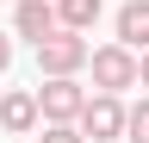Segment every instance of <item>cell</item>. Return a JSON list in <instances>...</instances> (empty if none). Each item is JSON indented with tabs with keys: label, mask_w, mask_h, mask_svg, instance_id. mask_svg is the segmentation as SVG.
Segmentation results:
<instances>
[{
	"label": "cell",
	"mask_w": 149,
	"mask_h": 143,
	"mask_svg": "<svg viewBox=\"0 0 149 143\" xmlns=\"http://www.w3.org/2000/svg\"><path fill=\"white\" fill-rule=\"evenodd\" d=\"M13 31L37 44L44 31H56V6H50V0H19V13H13Z\"/></svg>",
	"instance_id": "7"
},
{
	"label": "cell",
	"mask_w": 149,
	"mask_h": 143,
	"mask_svg": "<svg viewBox=\"0 0 149 143\" xmlns=\"http://www.w3.org/2000/svg\"><path fill=\"white\" fill-rule=\"evenodd\" d=\"M87 68H93V87L100 93H124V87H137V50L124 44H87Z\"/></svg>",
	"instance_id": "3"
},
{
	"label": "cell",
	"mask_w": 149,
	"mask_h": 143,
	"mask_svg": "<svg viewBox=\"0 0 149 143\" xmlns=\"http://www.w3.org/2000/svg\"><path fill=\"white\" fill-rule=\"evenodd\" d=\"M74 131L93 143H118L124 137V93H87L74 112Z\"/></svg>",
	"instance_id": "2"
},
{
	"label": "cell",
	"mask_w": 149,
	"mask_h": 143,
	"mask_svg": "<svg viewBox=\"0 0 149 143\" xmlns=\"http://www.w3.org/2000/svg\"><path fill=\"white\" fill-rule=\"evenodd\" d=\"M137 81L149 87V50H137Z\"/></svg>",
	"instance_id": "12"
},
{
	"label": "cell",
	"mask_w": 149,
	"mask_h": 143,
	"mask_svg": "<svg viewBox=\"0 0 149 143\" xmlns=\"http://www.w3.org/2000/svg\"><path fill=\"white\" fill-rule=\"evenodd\" d=\"M6 62H13V38L0 31V75H6Z\"/></svg>",
	"instance_id": "11"
},
{
	"label": "cell",
	"mask_w": 149,
	"mask_h": 143,
	"mask_svg": "<svg viewBox=\"0 0 149 143\" xmlns=\"http://www.w3.org/2000/svg\"><path fill=\"white\" fill-rule=\"evenodd\" d=\"M87 68V38L68 25H56L37 38V75H81Z\"/></svg>",
	"instance_id": "1"
},
{
	"label": "cell",
	"mask_w": 149,
	"mask_h": 143,
	"mask_svg": "<svg viewBox=\"0 0 149 143\" xmlns=\"http://www.w3.org/2000/svg\"><path fill=\"white\" fill-rule=\"evenodd\" d=\"M0 131H6V137H31L37 131V100L25 93V87L0 93Z\"/></svg>",
	"instance_id": "5"
},
{
	"label": "cell",
	"mask_w": 149,
	"mask_h": 143,
	"mask_svg": "<svg viewBox=\"0 0 149 143\" xmlns=\"http://www.w3.org/2000/svg\"><path fill=\"white\" fill-rule=\"evenodd\" d=\"M118 44L124 50H149V0H124L118 6Z\"/></svg>",
	"instance_id": "6"
},
{
	"label": "cell",
	"mask_w": 149,
	"mask_h": 143,
	"mask_svg": "<svg viewBox=\"0 0 149 143\" xmlns=\"http://www.w3.org/2000/svg\"><path fill=\"white\" fill-rule=\"evenodd\" d=\"M31 100H37V118H44V124H74L87 87L74 81V75H44V87H37Z\"/></svg>",
	"instance_id": "4"
},
{
	"label": "cell",
	"mask_w": 149,
	"mask_h": 143,
	"mask_svg": "<svg viewBox=\"0 0 149 143\" xmlns=\"http://www.w3.org/2000/svg\"><path fill=\"white\" fill-rule=\"evenodd\" d=\"M50 6H56V25H68V31H93L106 0H50Z\"/></svg>",
	"instance_id": "8"
},
{
	"label": "cell",
	"mask_w": 149,
	"mask_h": 143,
	"mask_svg": "<svg viewBox=\"0 0 149 143\" xmlns=\"http://www.w3.org/2000/svg\"><path fill=\"white\" fill-rule=\"evenodd\" d=\"M37 143H87V137L74 131V124H44V137H37Z\"/></svg>",
	"instance_id": "10"
},
{
	"label": "cell",
	"mask_w": 149,
	"mask_h": 143,
	"mask_svg": "<svg viewBox=\"0 0 149 143\" xmlns=\"http://www.w3.org/2000/svg\"><path fill=\"white\" fill-rule=\"evenodd\" d=\"M124 137H130V143H149V93H143L137 106H124Z\"/></svg>",
	"instance_id": "9"
}]
</instances>
